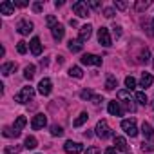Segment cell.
Masks as SVG:
<instances>
[{
	"mask_svg": "<svg viewBox=\"0 0 154 154\" xmlns=\"http://www.w3.org/2000/svg\"><path fill=\"white\" fill-rule=\"evenodd\" d=\"M114 6H116L118 9H122V11L127 9V2H114Z\"/></svg>",
	"mask_w": 154,
	"mask_h": 154,
	"instance_id": "7bdbcfd3",
	"label": "cell"
},
{
	"mask_svg": "<svg viewBox=\"0 0 154 154\" xmlns=\"http://www.w3.org/2000/svg\"><path fill=\"white\" fill-rule=\"evenodd\" d=\"M26 123H27L26 116H18V118L15 120V125H13V129H17V131H22V129L26 127Z\"/></svg>",
	"mask_w": 154,
	"mask_h": 154,
	"instance_id": "cb8c5ba5",
	"label": "cell"
},
{
	"mask_svg": "<svg viewBox=\"0 0 154 154\" xmlns=\"http://www.w3.org/2000/svg\"><path fill=\"white\" fill-rule=\"evenodd\" d=\"M15 71H17V63H15V62H9V63H4V65H2V74H4V76L11 74V72H15Z\"/></svg>",
	"mask_w": 154,
	"mask_h": 154,
	"instance_id": "44dd1931",
	"label": "cell"
},
{
	"mask_svg": "<svg viewBox=\"0 0 154 154\" xmlns=\"http://www.w3.org/2000/svg\"><path fill=\"white\" fill-rule=\"evenodd\" d=\"M15 6H18V8H26V6H27V2H24V0H17Z\"/></svg>",
	"mask_w": 154,
	"mask_h": 154,
	"instance_id": "7dc6e473",
	"label": "cell"
},
{
	"mask_svg": "<svg viewBox=\"0 0 154 154\" xmlns=\"http://www.w3.org/2000/svg\"><path fill=\"white\" fill-rule=\"evenodd\" d=\"M125 85H127V91H132L136 87V80L132 78V76H127V78H125Z\"/></svg>",
	"mask_w": 154,
	"mask_h": 154,
	"instance_id": "4dcf8cb0",
	"label": "cell"
},
{
	"mask_svg": "<svg viewBox=\"0 0 154 154\" xmlns=\"http://www.w3.org/2000/svg\"><path fill=\"white\" fill-rule=\"evenodd\" d=\"M42 9H44V4H42V2H36V4H33V11H35V13H40Z\"/></svg>",
	"mask_w": 154,
	"mask_h": 154,
	"instance_id": "ab89813d",
	"label": "cell"
},
{
	"mask_svg": "<svg viewBox=\"0 0 154 154\" xmlns=\"http://www.w3.org/2000/svg\"><path fill=\"white\" fill-rule=\"evenodd\" d=\"M136 100H138V103L140 105H147V102H149V98H147V94L145 93H136Z\"/></svg>",
	"mask_w": 154,
	"mask_h": 154,
	"instance_id": "f546056e",
	"label": "cell"
},
{
	"mask_svg": "<svg viewBox=\"0 0 154 154\" xmlns=\"http://www.w3.org/2000/svg\"><path fill=\"white\" fill-rule=\"evenodd\" d=\"M51 91H53V82L49 78H42L38 84V93L42 96H47V94H51Z\"/></svg>",
	"mask_w": 154,
	"mask_h": 154,
	"instance_id": "ba28073f",
	"label": "cell"
},
{
	"mask_svg": "<svg viewBox=\"0 0 154 154\" xmlns=\"http://www.w3.org/2000/svg\"><path fill=\"white\" fill-rule=\"evenodd\" d=\"M94 131H96V136L102 138V140H105V138H109V136L112 134V132H111V127H109V123H107L105 120H100V122L96 123Z\"/></svg>",
	"mask_w": 154,
	"mask_h": 154,
	"instance_id": "3957f363",
	"label": "cell"
},
{
	"mask_svg": "<svg viewBox=\"0 0 154 154\" xmlns=\"http://www.w3.org/2000/svg\"><path fill=\"white\" fill-rule=\"evenodd\" d=\"M17 31H18L20 35H29V33L33 31V24H31L29 20H20L18 26H17Z\"/></svg>",
	"mask_w": 154,
	"mask_h": 154,
	"instance_id": "7c38bea8",
	"label": "cell"
},
{
	"mask_svg": "<svg viewBox=\"0 0 154 154\" xmlns=\"http://www.w3.org/2000/svg\"><path fill=\"white\" fill-rule=\"evenodd\" d=\"M56 24H58V22H56V18H54L53 15H49V17H47V26H49V27L53 29V27H54Z\"/></svg>",
	"mask_w": 154,
	"mask_h": 154,
	"instance_id": "f35d334b",
	"label": "cell"
},
{
	"mask_svg": "<svg viewBox=\"0 0 154 154\" xmlns=\"http://www.w3.org/2000/svg\"><path fill=\"white\" fill-rule=\"evenodd\" d=\"M69 74H71V76H74V78H82V76H84L82 69H80V67H76V65L69 69Z\"/></svg>",
	"mask_w": 154,
	"mask_h": 154,
	"instance_id": "83f0119b",
	"label": "cell"
},
{
	"mask_svg": "<svg viewBox=\"0 0 154 154\" xmlns=\"http://www.w3.org/2000/svg\"><path fill=\"white\" fill-rule=\"evenodd\" d=\"M45 123H47V118H45L44 114H36V116L33 118V122H31V127H33L35 131H40V129L45 127Z\"/></svg>",
	"mask_w": 154,
	"mask_h": 154,
	"instance_id": "8fae6325",
	"label": "cell"
},
{
	"mask_svg": "<svg viewBox=\"0 0 154 154\" xmlns=\"http://www.w3.org/2000/svg\"><path fill=\"white\" fill-rule=\"evenodd\" d=\"M122 129L125 131V134H129L131 138H134L138 134V127H136V120L131 118V120H123L122 122Z\"/></svg>",
	"mask_w": 154,
	"mask_h": 154,
	"instance_id": "5b68a950",
	"label": "cell"
},
{
	"mask_svg": "<svg viewBox=\"0 0 154 154\" xmlns=\"http://www.w3.org/2000/svg\"><path fill=\"white\" fill-rule=\"evenodd\" d=\"M149 6H150L149 2H141V0H140V2H136V4H134V9H136V11L140 13V11H145V9H147Z\"/></svg>",
	"mask_w": 154,
	"mask_h": 154,
	"instance_id": "1f68e13d",
	"label": "cell"
},
{
	"mask_svg": "<svg viewBox=\"0 0 154 154\" xmlns=\"http://www.w3.org/2000/svg\"><path fill=\"white\" fill-rule=\"evenodd\" d=\"M152 82H154V78H152L150 72H143V74H141V78H140V85H141V87L147 89V87L152 85Z\"/></svg>",
	"mask_w": 154,
	"mask_h": 154,
	"instance_id": "e0dca14e",
	"label": "cell"
},
{
	"mask_svg": "<svg viewBox=\"0 0 154 154\" xmlns=\"http://www.w3.org/2000/svg\"><path fill=\"white\" fill-rule=\"evenodd\" d=\"M112 29H114V36L120 38V36H122V27H120V26H114Z\"/></svg>",
	"mask_w": 154,
	"mask_h": 154,
	"instance_id": "ee69618b",
	"label": "cell"
},
{
	"mask_svg": "<svg viewBox=\"0 0 154 154\" xmlns=\"http://www.w3.org/2000/svg\"><path fill=\"white\" fill-rule=\"evenodd\" d=\"M82 63L84 65H102V58L96 56V54H84L82 56Z\"/></svg>",
	"mask_w": 154,
	"mask_h": 154,
	"instance_id": "9c48e42d",
	"label": "cell"
},
{
	"mask_svg": "<svg viewBox=\"0 0 154 154\" xmlns=\"http://www.w3.org/2000/svg\"><path fill=\"white\" fill-rule=\"evenodd\" d=\"M33 96H35V89H33V87H22V91L15 96V102H18V103H27L29 100H33Z\"/></svg>",
	"mask_w": 154,
	"mask_h": 154,
	"instance_id": "7a4b0ae2",
	"label": "cell"
},
{
	"mask_svg": "<svg viewBox=\"0 0 154 154\" xmlns=\"http://www.w3.org/2000/svg\"><path fill=\"white\" fill-rule=\"evenodd\" d=\"M91 35H93V27L87 24V26H82L80 27V35H78V40L80 42H87L89 38H91Z\"/></svg>",
	"mask_w": 154,
	"mask_h": 154,
	"instance_id": "4fadbf2b",
	"label": "cell"
},
{
	"mask_svg": "<svg viewBox=\"0 0 154 154\" xmlns=\"http://www.w3.org/2000/svg\"><path fill=\"white\" fill-rule=\"evenodd\" d=\"M152 24H154V18H152Z\"/></svg>",
	"mask_w": 154,
	"mask_h": 154,
	"instance_id": "681fc988",
	"label": "cell"
},
{
	"mask_svg": "<svg viewBox=\"0 0 154 154\" xmlns=\"http://www.w3.org/2000/svg\"><path fill=\"white\" fill-rule=\"evenodd\" d=\"M152 65H154V62H152Z\"/></svg>",
	"mask_w": 154,
	"mask_h": 154,
	"instance_id": "f907efd6",
	"label": "cell"
},
{
	"mask_svg": "<svg viewBox=\"0 0 154 154\" xmlns=\"http://www.w3.org/2000/svg\"><path fill=\"white\" fill-rule=\"evenodd\" d=\"M114 145H116L114 149H116V150H120V152H127V150H129L127 140H125V138H122V136H116V138H114Z\"/></svg>",
	"mask_w": 154,
	"mask_h": 154,
	"instance_id": "9a60e30c",
	"label": "cell"
},
{
	"mask_svg": "<svg viewBox=\"0 0 154 154\" xmlns=\"http://www.w3.org/2000/svg\"><path fill=\"white\" fill-rule=\"evenodd\" d=\"M51 134H53V136H62V134H63V129H62L60 125H53V127H51Z\"/></svg>",
	"mask_w": 154,
	"mask_h": 154,
	"instance_id": "e575fe53",
	"label": "cell"
},
{
	"mask_svg": "<svg viewBox=\"0 0 154 154\" xmlns=\"http://www.w3.org/2000/svg\"><path fill=\"white\" fill-rule=\"evenodd\" d=\"M149 60H150V51H149V49H141V53H140V58H138V62H141V63L145 62V63H147Z\"/></svg>",
	"mask_w": 154,
	"mask_h": 154,
	"instance_id": "484cf974",
	"label": "cell"
},
{
	"mask_svg": "<svg viewBox=\"0 0 154 154\" xmlns=\"http://www.w3.org/2000/svg\"><path fill=\"white\" fill-rule=\"evenodd\" d=\"M0 13L6 15V17L13 15L15 13V2H11V0H4V2L0 4Z\"/></svg>",
	"mask_w": 154,
	"mask_h": 154,
	"instance_id": "30bf717a",
	"label": "cell"
},
{
	"mask_svg": "<svg viewBox=\"0 0 154 154\" xmlns=\"http://www.w3.org/2000/svg\"><path fill=\"white\" fill-rule=\"evenodd\" d=\"M143 27H145V33H147L149 36H154V24H150V22H143Z\"/></svg>",
	"mask_w": 154,
	"mask_h": 154,
	"instance_id": "d6a6232c",
	"label": "cell"
},
{
	"mask_svg": "<svg viewBox=\"0 0 154 154\" xmlns=\"http://www.w3.org/2000/svg\"><path fill=\"white\" fill-rule=\"evenodd\" d=\"M118 87V80H116V76H109V78H107V82H105V89L107 91H114Z\"/></svg>",
	"mask_w": 154,
	"mask_h": 154,
	"instance_id": "7402d4cb",
	"label": "cell"
},
{
	"mask_svg": "<svg viewBox=\"0 0 154 154\" xmlns=\"http://www.w3.org/2000/svg\"><path fill=\"white\" fill-rule=\"evenodd\" d=\"M87 120H89V114H87V112H80V116L72 122V125H74V127H82Z\"/></svg>",
	"mask_w": 154,
	"mask_h": 154,
	"instance_id": "603a6c76",
	"label": "cell"
},
{
	"mask_svg": "<svg viewBox=\"0 0 154 154\" xmlns=\"http://www.w3.org/2000/svg\"><path fill=\"white\" fill-rule=\"evenodd\" d=\"M85 154H100V149H98V147H89V149L85 150Z\"/></svg>",
	"mask_w": 154,
	"mask_h": 154,
	"instance_id": "60d3db41",
	"label": "cell"
},
{
	"mask_svg": "<svg viewBox=\"0 0 154 154\" xmlns=\"http://www.w3.org/2000/svg\"><path fill=\"white\" fill-rule=\"evenodd\" d=\"M20 147H6V154H13V152H18Z\"/></svg>",
	"mask_w": 154,
	"mask_h": 154,
	"instance_id": "b9f144b4",
	"label": "cell"
},
{
	"mask_svg": "<svg viewBox=\"0 0 154 154\" xmlns=\"http://www.w3.org/2000/svg\"><path fill=\"white\" fill-rule=\"evenodd\" d=\"M24 76L27 80H31L33 76H35V65H26V69H24Z\"/></svg>",
	"mask_w": 154,
	"mask_h": 154,
	"instance_id": "f1b7e54d",
	"label": "cell"
},
{
	"mask_svg": "<svg viewBox=\"0 0 154 154\" xmlns=\"http://www.w3.org/2000/svg\"><path fill=\"white\" fill-rule=\"evenodd\" d=\"M51 33H53V38H54L56 42H60V40L63 38V35H65V29H63L62 24H56V26L51 29Z\"/></svg>",
	"mask_w": 154,
	"mask_h": 154,
	"instance_id": "2e32d148",
	"label": "cell"
},
{
	"mask_svg": "<svg viewBox=\"0 0 154 154\" xmlns=\"http://www.w3.org/2000/svg\"><path fill=\"white\" fill-rule=\"evenodd\" d=\"M72 11H74V15H78L80 18H87V17L91 15L89 4H87V2H82V0H78V2L72 4Z\"/></svg>",
	"mask_w": 154,
	"mask_h": 154,
	"instance_id": "6da1fadb",
	"label": "cell"
},
{
	"mask_svg": "<svg viewBox=\"0 0 154 154\" xmlns=\"http://www.w3.org/2000/svg\"><path fill=\"white\" fill-rule=\"evenodd\" d=\"M102 102H103V98H102V96H93V103H94V105H100Z\"/></svg>",
	"mask_w": 154,
	"mask_h": 154,
	"instance_id": "f6af8a7d",
	"label": "cell"
},
{
	"mask_svg": "<svg viewBox=\"0 0 154 154\" xmlns=\"http://www.w3.org/2000/svg\"><path fill=\"white\" fill-rule=\"evenodd\" d=\"M141 150L143 152H154V143H141Z\"/></svg>",
	"mask_w": 154,
	"mask_h": 154,
	"instance_id": "d590c367",
	"label": "cell"
},
{
	"mask_svg": "<svg viewBox=\"0 0 154 154\" xmlns=\"http://www.w3.org/2000/svg\"><path fill=\"white\" fill-rule=\"evenodd\" d=\"M36 143H38V141H36V138H35V136H27V138H26L24 147H26V149H35V147H36Z\"/></svg>",
	"mask_w": 154,
	"mask_h": 154,
	"instance_id": "4316f807",
	"label": "cell"
},
{
	"mask_svg": "<svg viewBox=\"0 0 154 154\" xmlns=\"http://www.w3.org/2000/svg\"><path fill=\"white\" fill-rule=\"evenodd\" d=\"M89 6H91L93 9H98V8H100V2H96V0H93V2H89Z\"/></svg>",
	"mask_w": 154,
	"mask_h": 154,
	"instance_id": "c3c4849f",
	"label": "cell"
},
{
	"mask_svg": "<svg viewBox=\"0 0 154 154\" xmlns=\"http://www.w3.org/2000/svg\"><path fill=\"white\" fill-rule=\"evenodd\" d=\"M105 154H118V150L114 147H109V149H105Z\"/></svg>",
	"mask_w": 154,
	"mask_h": 154,
	"instance_id": "bcb514c9",
	"label": "cell"
},
{
	"mask_svg": "<svg viewBox=\"0 0 154 154\" xmlns=\"http://www.w3.org/2000/svg\"><path fill=\"white\" fill-rule=\"evenodd\" d=\"M82 47H84V44H82L80 40H71V42H69V51H71V53H80Z\"/></svg>",
	"mask_w": 154,
	"mask_h": 154,
	"instance_id": "ffe728a7",
	"label": "cell"
},
{
	"mask_svg": "<svg viewBox=\"0 0 154 154\" xmlns=\"http://www.w3.org/2000/svg\"><path fill=\"white\" fill-rule=\"evenodd\" d=\"M17 51H18L20 54H26V53H27V45H26V42H22V40L17 42Z\"/></svg>",
	"mask_w": 154,
	"mask_h": 154,
	"instance_id": "836d02e7",
	"label": "cell"
},
{
	"mask_svg": "<svg viewBox=\"0 0 154 154\" xmlns=\"http://www.w3.org/2000/svg\"><path fill=\"white\" fill-rule=\"evenodd\" d=\"M63 150H65L67 154H80V152L84 150V147H82V143H78V141H72V140H69V141H65V145H63Z\"/></svg>",
	"mask_w": 154,
	"mask_h": 154,
	"instance_id": "8992f818",
	"label": "cell"
},
{
	"mask_svg": "<svg viewBox=\"0 0 154 154\" xmlns=\"http://www.w3.org/2000/svg\"><path fill=\"white\" fill-rule=\"evenodd\" d=\"M118 98L120 100H123V105H125V109L127 111H131V112H134L136 111V105L132 103V96H131V91H118Z\"/></svg>",
	"mask_w": 154,
	"mask_h": 154,
	"instance_id": "277c9868",
	"label": "cell"
},
{
	"mask_svg": "<svg viewBox=\"0 0 154 154\" xmlns=\"http://www.w3.org/2000/svg\"><path fill=\"white\" fill-rule=\"evenodd\" d=\"M141 132H143V136H145V138L154 140V131H152V127H150L147 122H143V125H141Z\"/></svg>",
	"mask_w": 154,
	"mask_h": 154,
	"instance_id": "d6986e66",
	"label": "cell"
},
{
	"mask_svg": "<svg viewBox=\"0 0 154 154\" xmlns=\"http://www.w3.org/2000/svg\"><path fill=\"white\" fill-rule=\"evenodd\" d=\"M107 111H109L112 116H122V107H120V103H118L116 100H114V102H109Z\"/></svg>",
	"mask_w": 154,
	"mask_h": 154,
	"instance_id": "ac0fdd59",
	"label": "cell"
},
{
	"mask_svg": "<svg viewBox=\"0 0 154 154\" xmlns=\"http://www.w3.org/2000/svg\"><path fill=\"white\" fill-rule=\"evenodd\" d=\"M29 47H31V53H33L35 56H38V54L42 53V42H40V38L35 36V38L29 42Z\"/></svg>",
	"mask_w": 154,
	"mask_h": 154,
	"instance_id": "5bb4252c",
	"label": "cell"
},
{
	"mask_svg": "<svg viewBox=\"0 0 154 154\" xmlns=\"http://www.w3.org/2000/svg\"><path fill=\"white\" fill-rule=\"evenodd\" d=\"M98 42H100V45H103V47H109V45L112 44L107 27H100V29H98Z\"/></svg>",
	"mask_w": 154,
	"mask_h": 154,
	"instance_id": "52a82bcc",
	"label": "cell"
},
{
	"mask_svg": "<svg viewBox=\"0 0 154 154\" xmlns=\"http://www.w3.org/2000/svg\"><path fill=\"white\" fill-rule=\"evenodd\" d=\"M103 17L112 18V17H114V9H112V8H105V9H103Z\"/></svg>",
	"mask_w": 154,
	"mask_h": 154,
	"instance_id": "74e56055",
	"label": "cell"
},
{
	"mask_svg": "<svg viewBox=\"0 0 154 154\" xmlns=\"http://www.w3.org/2000/svg\"><path fill=\"white\" fill-rule=\"evenodd\" d=\"M2 134H4L6 138H18V136H20V131H17V129H11V127H6Z\"/></svg>",
	"mask_w": 154,
	"mask_h": 154,
	"instance_id": "d4e9b609",
	"label": "cell"
},
{
	"mask_svg": "<svg viewBox=\"0 0 154 154\" xmlns=\"http://www.w3.org/2000/svg\"><path fill=\"white\" fill-rule=\"evenodd\" d=\"M80 98H82V100H93V93H91L89 89H85V91L80 93Z\"/></svg>",
	"mask_w": 154,
	"mask_h": 154,
	"instance_id": "8d00e7d4",
	"label": "cell"
}]
</instances>
